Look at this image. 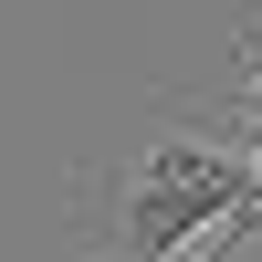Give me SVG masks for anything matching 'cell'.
<instances>
[{"label":"cell","mask_w":262,"mask_h":262,"mask_svg":"<svg viewBox=\"0 0 262 262\" xmlns=\"http://www.w3.org/2000/svg\"><path fill=\"white\" fill-rule=\"evenodd\" d=\"M252 189H262V179H242L231 158H210V168H158V158H137V168H126V200H116V242H105L95 262H168V252L210 242V221H231Z\"/></svg>","instance_id":"1"},{"label":"cell","mask_w":262,"mask_h":262,"mask_svg":"<svg viewBox=\"0 0 262 262\" xmlns=\"http://www.w3.org/2000/svg\"><path fill=\"white\" fill-rule=\"evenodd\" d=\"M221 126H231V137H242V158H252V179H262V95H242V105H231Z\"/></svg>","instance_id":"2"},{"label":"cell","mask_w":262,"mask_h":262,"mask_svg":"<svg viewBox=\"0 0 262 262\" xmlns=\"http://www.w3.org/2000/svg\"><path fill=\"white\" fill-rule=\"evenodd\" d=\"M242 95H262V32L242 42Z\"/></svg>","instance_id":"3"}]
</instances>
